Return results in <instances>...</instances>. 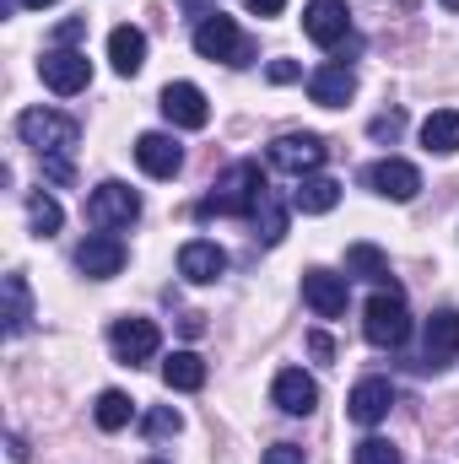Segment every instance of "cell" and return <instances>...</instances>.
Returning a JSON list of instances; mask_svg holds the SVG:
<instances>
[{
	"instance_id": "1",
	"label": "cell",
	"mask_w": 459,
	"mask_h": 464,
	"mask_svg": "<svg viewBox=\"0 0 459 464\" xmlns=\"http://www.w3.org/2000/svg\"><path fill=\"white\" fill-rule=\"evenodd\" d=\"M259 195H265V173H259V162H232L228 173L217 179V195L200 200V217H254Z\"/></svg>"
},
{
	"instance_id": "2",
	"label": "cell",
	"mask_w": 459,
	"mask_h": 464,
	"mask_svg": "<svg viewBox=\"0 0 459 464\" xmlns=\"http://www.w3.org/2000/svg\"><path fill=\"white\" fill-rule=\"evenodd\" d=\"M362 335H367L378 351L405 346V335H411V314H405V297H400L395 281L378 286V292L367 297V308H362Z\"/></svg>"
},
{
	"instance_id": "3",
	"label": "cell",
	"mask_w": 459,
	"mask_h": 464,
	"mask_svg": "<svg viewBox=\"0 0 459 464\" xmlns=\"http://www.w3.org/2000/svg\"><path fill=\"white\" fill-rule=\"evenodd\" d=\"M303 33L330 54H356L362 49V38L351 33V5L346 0H308L303 5Z\"/></svg>"
},
{
	"instance_id": "4",
	"label": "cell",
	"mask_w": 459,
	"mask_h": 464,
	"mask_svg": "<svg viewBox=\"0 0 459 464\" xmlns=\"http://www.w3.org/2000/svg\"><path fill=\"white\" fill-rule=\"evenodd\" d=\"M16 135H22V146H33L38 157H54V151H71V146H76L82 124L71 114H54V109H27V114H16Z\"/></svg>"
},
{
	"instance_id": "5",
	"label": "cell",
	"mask_w": 459,
	"mask_h": 464,
	"mask_svg": "<svg viewBox=\"0 0 459 464\" xmlns=\"http://www.w3.org/2000/svg\"><path fill=\"white\" fill-rule=\"evenodd\" d=\"M195 54L200 60H222V65H249L254 60V44L238 33V22L232 16H206L200 27H195Z\"/></svg>"
},
{
	"instance_id": "6",
	"label": "cell",
	"mask_w": 459,
	"mask_h": 464,
	"mask_svg": "<svg viewBox=\"0 0 459 464\" xmlns=\"http://www.w3.org/2000/svg\"><path fill=\"white\" fill-rule=\"evenodd\" d=\"M141 217V195L130 189V184H119V179H109V184H98L93 195H87V222L98 232H114V227H130Z\"/></svg>"
},
{
	"instance_id": "7",
	"label": "cell",
	"mask_w": 459,
	"mask_h": 464,
	"mask_svg": "<svg viewBox=\"0 0 459 464\" xmlns=\"http://www.w3.org/2000/svg\"><path fill=\"white\" fill-rule=\"evenodd\" d=\"M325 157H330V146L319 140V135H281V140H270V168L276 173H292V179H308V173H319L325 168Z\"/></svg>"
},
{
	"instance_id": "8",
	"label": "cell",
	"mask_w": 459,
	"mask_h": 464,
	"mask_svg": "<svg viewBox=\"0 0 459 464\" xmlns=\"http://www.w3.org/2000/svg\"><path fill=\"white\" fill-rule=\"evenodd\" d=\"M38 76H44V87H49V92L76 98V92L93 82V60H87L82 49H49V54L38 60Z\"/></svg>"
},
{
	"instance_id": "9",
	"label": "cell",
	"mask_w": 459,
	"mask_h": 464,
	"mask_svg": "<svg viewBox=\"0 0 459 464\" xmlns=\"http://www.w3.org/2000/svg\"><path fill=\"white\" fill-rule=\"evenodd\" d=\"M303 303L314 308V319H341L351 303V286H346V276L314 265V270H303Z\"/></svg>"
},
{
	"instance_id": "10",
	"label": "cell",
	"mask_w": 459,
	"mask_h": 464,
	"mask_svg": "<svg viewBox=\"0 0 459 464\" xmlns=\"http://www.w3.org/2000/svg\"><path fill=\"white\" fill-rule=\"evenodd\" d=\"M109 346H114L119 362L141 367V362H151V356H157L162 335H157V324H151V319H114V330H109Z\"/></svg>"
},
{
	"instance_id": "11",
	"label": "cell",
	"mask_w": 459,
	"mask_h": 464,
	"mask_svg": "<svg viewBox=\"0 0 459 464\" xmlns=\"http://www.w3.org/2000/svg\"><path fill=\"white\" fill-rule=\"evenodd\" d=\"M157 103H162V119H168V124H179V130H206V119H211L206 92H200L195 82H168Z\"/></svg>"
},
{
	"instance_id": "12",
	"label": "cell",
	"mask_w": 459,
	"mask_h": 464,
	"mask_svg": "<svg viewBox=\"0 0 459 464\" xmlns=\"http://www.w3.org/2000/svg\"><path fill=\"white\" fill-rule=\"evenodd\" d=\"M270 405H276L281 416H308V411L319 405V383H314L303 367H281L276 383H270Z\"/></svg>"
},
{
	"instance_id": "13",
	"label": "cell",
	"mask_w": 459,
	"mask_h": 464,
	"mask_svg": "<svg viewBox=\"0 0 459 464\" xmlns=\"http://www.w3.org/2000/svg\"><path fill=\"white\" fill-rule=\"evenodd\" d=\"M367 184H373V195H384V200H416V189H422V173L405 162V157H384V162H373L367 168Z\"/></svg>"
},
{
	"instance_id": "14",
	"label": "cell",
	"mask_w": 459,
	"mask_h": 464,
	"mask_svg": "<svg viewBox=\"0 0 459 464\" xmlns=\"http://www.w3.org/2000/svg\"><path fill=\"white\" fill-rule=\"evenodd\" d=\"M76 270L87 276V281H109L124 270V243H119L114 232H93L82 248H76Z\"/></svg>"
},
{
	"instance_id": "15",
	"label": "cell",
	"mask_w": 459,
	"mask_h": 464,
	"mask_svg": "<svg viewBox=\"0 0 459 464\" xmlns=\"http://www.w3.org/2000/svg\"><path fill=\"white\" fill-rule=\"evenodd\" d=\"M135 162H141V173H146V179H173V173L184 168V151H179V140H173V135L146 130V135L135 140Z\"/></svg>"
},
{
	"instance_id": "16",
	"label": "cell",
	"mask_w": 459,
	"mask_h": 464,
	"mask_svg": "<svg viewBox=\"0 0 459 464\" xmlns=\"http://www.w3.org/2000/svg\"><path fill=\"white\" fill-rule=\"evenodd\" d=\"M222 270H228V254H222L211 237H190V243L179 248V276H184V281H195V286H211Z\"/></svg>"
},
{
	"instance_id": "17",
	"label": "cell",
	"mask_w": 459,
	"mask_h": 464,
	"mask_svg": "<svg viewBox=\"0 0 459 464\" xmlns=\"http://www.w3.org/2000/svg\"><path fill=\"white\" fill-rule=\"evenodd\" d=\"M389 405H395L389 378H362V383L351 389V400H346V416H351L356 427H378V421L389 416Z\"/></svg>"
},
{
	"instance_id": "18",
	"label": "cell",
	"mask_w": 459,
	"mask_h": 464,
	"mask_svg": "<svg viewBox=\"0 0 459 464\" xmlns=\"http://www.w3.org/2000/svg\"><path fill=\"white\" fill-rule=\"evenodd\" d=\"M308 98L319 103V109H346L351 98H356V76H351V65H319L314 76H308Z\"/></svg>"
},
{
	"instance_id": "19",
	"label": "cell",
	"mask_w": 459,
	"mask_h": 464,
	"mask_svg": "<svg viewBox=\"0 0 459 464\" xmlns=\"http://www.w3.org/2000/svg\"><path fill=\"white\" fill-rule=\"evenodd\" d=\"M292 206H298L303 217H325V211H336V206H341V184H336V179H325V173H308V179H298Z\"/></svg>"
},
{
	"instance_id": "20",
	"label": "cell",
	"mask_w": 459,
	"mask_h": 464,
	"mask_svg": "<svg viewBox=\"0 0 459 464\" xmlns=\"http://www.w3.org/2000/svg\"><path fill=\"white\" fill-rule=\"evenodd\" d=\"M454 356H459V314L444 308V314L427 319V362L433 367H449Z\"/></svg>"
},
{
	"instance_id": "21",
	"label": "cell",
	"mask_w": 459,
	"mask_h": 464,
	"mask_svg": "<svg viewBox=\"0 0 459 464\" xmlns=\"http://www.w3.org/2000/svg\"><path fill=\"white\" fill-rule=\"evenodd\" d=\"M422 146L438 151V157H454L459 151V109H433L422 119Z\"/></svg>"
},
{
	"instance_id": "22",
	"label": "cell",
	"mask_w": 459,
	"mask_h": 464,
	"mask_svg": "<svg viewBox=\"0 0 459 464\" xmlns=\"http://www.w3.org/2000/svg\"><path fill=\"white\" fill-rule=\"evenodd\" d=\"M109 60H114L119 76H135L146 65V33L141 27H114L109 33Z\"/></svg>"
},
{
	"instance_id": "23",
	"label": "cell",
	"mask_w": 459,
	"mask_h": 464,
	"mask_svg": "<svg viewBox=\"0 0 459 464\" xmlns=\"http://www.w3.org/2000/svg\"><path fill=\"white\" fill-rule=\"evenodd\" d=\"M249 222H254V237H259L265 248H276V243L287 237V206L276 200V189H270V184H265V195H259V206H254V217H249Z\"/></svg>"
},
{
	"instance_id": "24",
	"label": "cell",
	"mask_w": 459,
	"mask_h": 464,
	"mask_svg": "<svg viewBox=\"0 0 459 464\" xmlns=\"http://www.w3.org/2000/svg\"><path fill=\"white\" fill-rule=\"evenodd\" d=\"M162 383L179 389V394H195V389L206 383V362H200L195 351H173V356L162 362Z\"/></svg>"
},
{
	"instance_id": "25",
	"label": "cell",
	"mask_w": 459,
	"mask_h": 464,
	"mask_svg": "<svg viewBox=\"0 0 459 464\" xmlns=\"http://www.w3.org/2000/svg\"><path fill=\"white\" fill-rule=\"evenodd\" d=\"M346 276H362V281H389V254L378 243H351L346 248Z\"/></svg>"
},
{
	"instance_id": "26",
	"label": "cell",
	"mask_w": 459,
	"mask_h": 464,
	"mask_svg": "<svg viewBox=\"0 0 459 464\" xmlns=\"http://www.w3.org/2000/svg\"><path fill=\"white\" fill-rule=\"evenodd\" d=\"M33 319V297H27V281L22 276H5V335L16 341Z\"/></svg>"
},
{
	"instance_id": "27",
	"label": "cell",
	"mask_w": 459,
	"mask_h": 464,
	"mask_svg": "<svg viewBox=\"0 0 459 464\" xmlns=\"http://www.w3.org/2000/svg\"><path fill=\"white\" fill-rule=\"evenodd\" d=\"M93 416H98V427H103V432H119V427H130L135 400H130L124 389H103V394H98V405H93Z\"/></svg>"
},
{
	"instance_id": "28",
	"label": "cell",
	"mask_w": 459,
	"mask_h": 464,
	"mask_svg": "<svg viewBox=\"0 0 459 464\" xmlns=\"http://www.w3.org/2000/svg\"><path fill=\"white\" fill-rule=\"evenodd\" d=\"M27 222H33L38 237H54L60 222H65V211H60V200H54V195H33V200H27Z\"/></svg>"
},
{
	"instance_id": "29",
	"label": "cell",
	"mask_w": 459,
	"mask_h": 464,
	"mask_svg": "<svg viewBox=\"0 0 459 464\" xmlns=\"http://www.w3.org/2000/svg\"><path fill=\"white\" fill-rule=\"evenodd\" d=\"M141 432H146L151 443H157V438H179V432H184V416H179L173 405H157V411L141 416Z\"/></svg>"
},
{
	"instance_id": "30",
	"label": "cell",
	"mask_w": 459,
	"mask_h": 464,
	"mask_svg": "<svg viewBox=\"0 0 459 464\" xmlns=\"http://www.w3.org/2000/svg\"><path fill=\"white\" fill-rule=\"evenodd\" d=\"M351 464H400V449L384 443V438H362L356 454H351Z\"/></svg>"
},
{
	"instance_id": "31",
	"label": "cell",
	"mask_w": 459,
	"mask_h": 464,
	"mask_svg": "<svg viewBox=\"0 0 459 464\" xmlns=\"http://www.w3.org/2000/svg\"><path fill=\"white\" fill-rule=\"evenodd\" d=\"M44 179H49V184H71V179H76V168H71V151H54V157H44Z\"/></svg>"
},
{
	"instance_id": "32",
	"label": "cell",
	"mask_w": 459,
	"mask_h": 464,
	"mask_svg": "<svg viewBox=\"0 0 459 464\" xmlns=\"http://www.w3.org/2000/svg\"><path fill=\"white\" fill-rule=\"evenodd\" d=\"M82 38H87V16H71V22L54 27V44H60V49H71V44H82Z\"/></svg>"
},
{
	"instance_id": "33",
	"label": "cell",
	"mask_w": 459,
	"mask_h": 464,
	"mask_svg": "<svg viewBox=\"0 0 459 464\" xmlns=\"http://www.w3.org/2000/svg\"><path fill=\"white\" fill-rule=\"evenodd\" d=\"M405 130V114H378L373 119V140H395Z\"/></svg>"
},
{
	"instance_id": "34",
	"label": "cell",
	"mask_w": 459,
	"mask_h": 464,
	"mask_svg": "<svg viewBox=\"0 0 459 464\" xmlns=\"http://www.w3.org/2000/svg\"><path fill=\"white\" fill-rule=\"evenodd\" d=\"M265 76H270L276 87H287V82H298L303 71H298V60H270V65H265Z\"/></svg>"
},
{
	"instance_id": "35",
	"label": "cell",
	"mask_w": 459,
	"mask_h": 464,
	"mask_svg": "<svg viewBox=\"0 0 459 464\" xmlns=\"http://www.w3.org/2000/svg\"><path fill=\"white\" fill-rule=\"evenodd\" d=\"M265 464H308V459H303L298 443H276V449H265Z\"/></svg>"
},
{
	"instance_id": "36",
	"label": "cell",
	"mask_w": 459,
	"mask_h": 464,
	"mask_svg": "<svg viewBox=\"0 0 459 464\" xmlns=\"http://www.w3.org/2000/svg\"><path fill=\"white\" fill-rule=\"evenodd\" d=\"M179 11H184V16H195V27H200L206 16H217V0H179Z\"/></svg>"
},
{
	"instance_id": "37",
	"label": "cell",
	"mask_w": 459,
	"mask_h": 464,
	"mask_svg": "<svg viewBox=\"0 0 459 464\" xmlns=\"http://www.w3.org/2000/svg\"><path fill=\"white\" fill-rule=\"evenodd\" d=\"M308 351H314L319 362H330V356H336V341H330L325 330H314V335H308Z\"/></svg>"
},
{
	"instance_id": "38",
	"label": "cell",
	"mask_w": 459,
	"mask_h": 464,
	"mask_svg": "<svg viewBox=\"0 0 459 464\" xmlns=\"http://www.w3.org/2000/svg\"><path fill=\"white\" fill-rule=\"evenodd\" d=\"M243 5H249L254 16H281V5H287V0H243Z\"/></svg>"
},
{
	"instance_id": "39",
	"label": "cell",
	"mask_w": 459,
	"mask_h": 464,
	"mask_svg": "<svg viewBox=\"0 0 459 464\" xmlns=\"http://www.w3.org/2000/svg\"><path fill=\"white\" fill-rule=\"evenodd\" d=\"M5 449H11V459H16V464L27 459V443H22V438H16V432H11V438H5Z\"/></svg>"
},
{
	"instance_id": "40",
	"label": "cell",
	"mask_w": 459,
	"mask_h": 464,
	"mask_svg": "<svg viewBox=\"0 0 459 464\" xmlns=\"http://www.w3.org/2000/svg\"><path fill=\"white\" fill-rule=\"evenodd\" d=\"M16 5H27V11H44V5H54V0H16Z\"/></svg>"
},
{
	"instance_id": "41",
	"label": "cell",
	"mask_w": 459,
	"mask_h": 464,
	"mask_svg": "<svg viewBox=\"0 0 459 464\" xmlns=\"http://www.w3.org/2000/svg\"><path fill=\"white\" fill-rule=\"evenodd\" d=\"M438 5H449V11H459V0H438Z\"/></svg>"
},
{
	"instance_id": "42",
	"label": "cell",
	"mask_w": 459,
	"mask_h": 464,
	"mask_svg": "<svg viewBox=\"0 0 459 464\" xmlns=\"http://www.w3.org/2000/svg\"><path fill=\"white\" fill-rule=\"evenodd\" d=\"M146 464H168V459H146Z\"/></svg>"
}]
</instances>
